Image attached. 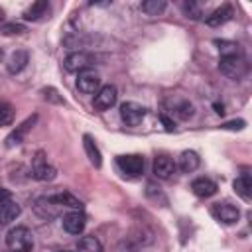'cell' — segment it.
Wrapping results in <instances>:
<instances>
[{"label": "cell", "mask_w": 252, "mask_h": 252, "mask_svg": "<svg viewBox=\"0 0 252 252\" xmlns=\"http://www.w3.org/2000/svg\"><path fill=\"white\" fill-rule=\"evenodd\" d=\"M6 246L12 252H32L33 248V234L26 226H14L6 234Z\"/></svg>", "instance_id": "6da1fadb"}, {"label": "cell", "mask_w": 252, "mask_h": 252, "mask_svg": "<svg viewBox=\"0 0 252 252\" xmlns=\"http://www.w3.org/2000/svg\"><path fill=\"white\" fill-rule=\"evenodd\" d=\"M219 69H220V73H222L226 79L238 81V79H242V77L248 73V63H246V59L238 53V55H230V57H220Z\"/></svg>", "instance_id": "7a4b0ae2"}, {"label": "cell", "mask_w": 252, "mask_h": 252, "mask_svg": "<svg viewBox=\"0 0 252 252\" xmlns=\"http://www.w3.org/2000/svg\"><path fill=\"white\" fill-rule=\"evenodd\" d=\"M118 169L128 177H138L144 173V158L138 154H126L116 159Z\"/></svg>", "instance_id": "3957f363"}, {"label": "cell", "mask_w": 252, "mask_h": 252, "mask_svg": "<svg viewBox=\"0 0 252 252\" xmlns=\"http://www.w3.org/2000/svg\"><path fill=\"white\" fill-rule=\"evenodd\" d=\"M211 215H213L219 222H222V224H234V222L240 219L238 207H234V205L228 203V201L215 203V205L211 207Z\"/></svg>", "instance_id": "277c9868"}, {"label": "cell", "mask_w": 252, "mask_h": 252, "mask_svg": "<svg viewBox=\"0 0 252 252\" xmlns=\"http://www.w3.org/2000/svg\"><path fill=\"white\" fill-rule=\"evenodd\" d=\"M30 175L35 181H51V179H55L57 169L47 163V159L43 158V152H37V156L33 158V165H32V173Z\"/></svg>", "instance_id": "5b68a950"}, {"label": "cell", "mask_w": 252, "mask_h": 252, "mask_svg": "<svg viewBox=\"0 0 252 252\" xmlns=\"http://www.w3.org/2000/svg\"><path fill=\"white\" fill-rule=\"evenodd\" d=\"M77 89L83 94H96V91L100 89V77L96 71L93 69H85L81 73H77Z\"/></svg>", "instance_id": "8992f818"}, {"label": "cell", "mask_w": 252, "mask_h": 252, "mask_svg": "<svg viewBox=\"0 0 252 252\" xmlns=\"http://www.w3.org/2000/svg\"><path fill=\"white\" fill-rule=\"evenodd\" d=\"M91 63H93V55L85 51H73L63 59V67L69 73H81L85 69H91Z\"/></svg>", "instance_id": "52a82bcc"}, {"label": "cell", "mask_w": 252, "mask_h": 252, "mask_svg": "<svg viewBox=\"0 0 252 252\" xmlns=\"http://www.w3.org/2000/svg\"><path fill=\"white\" fill-rule=\"evenodd\" d=\"M146 116V108L138 102H124L120 106V118L126 126H138Z\"/></svg>", "instance_id": "ba28073f"}, {"label": "cell", "mask_w": 252, "mask_h": 252, "mask_svg": "<svg viewBox=\"0 0 252 252\" xmlns=\"http://www.w3.org/2000/svg\"><path fill=\"white\" fill-rule=\"evenodd\" d=\"M177 165L173 161V158H169L167 154H159L154 158V163H152V171L158 179H169L173 173H175Z\"/></svg>", "instance_id": "9c48e42d"}, {"label": "cell", "mask_w": 252, "mask_h": 252, "mask_svg": "<svg viewBox=\"0 0 252 252\" xmlns=\"http://www.w3.org/2000/svg\"><path fill=\"white\" fill-rule=\"evenodd\" d=\"M116 98H118V91L114 85H104L96 91L94 94V108L96 110H108L116 104Z\"/></svg>", "instance_id": "30bf717a"}, {"label": "cell", "mask_w": 252, "mask_h": 252, "mask_svg": "<svg viewBox=\"0 0 252 252\" xmlns=\"http://www.w3.org/2000/svg\"><path fill=\"white\" fill-rule=\"evenodd\" d=\"M65 232L69 234H81L87 226V217L83 211H71L67 215H63V220H61Z\"/></svg>", "instance_id": "8fae6325"}, {"label": "cell", "mask_w": 252, "mask_h": 252, "mask_svg": "<svg viewBox=\"0 0 252 252\" xmlns=\"http://www.w3.org/2000/svg\"><path fill=\"white\" fill-rule=\"evenodd\" d=\"M35 120H37V116L33 114V116H30L28 120H24L20 126H16V130H12L8 136H6V148H14V146H20L22 142H24V138H26V134L32 130V126L35 124Z\"/></svg>", "instance_id": "7c38bea8"}, {"label": "cell", "mask_w": 252, "mask_h": 252, "mask_svg": "<svg viewBox=\"0 0 252 252\" xmlns=\"http://www.w3.org/2000/svg\"><path fill=\"white\" fill-rule=\"evenodd\" d=\"M33 211L41 217V219H55L63 209L53 201V197L49 195V197H41V199H37L35 203H33Z\"/></svg>", "instance_id": "4fadbf2b"}, {"label": "cell", "mask_w": 252, "mask_h": 252, "mask_svg": "<svg viewBox=\"0 0 252 252\" xmlns=\"http://www.w3.org/2000/svg\"><path fill=\"white\" fill-rule=\"evenodd\" d=\"M217 189H219V185H217L213 179H209V177H197V179L191 183V191H193V195L199 197V199H209V197H213V195L217 193Z\"/></svg>", "instance_id": "5bb4252c"}, {"label": "cell", "mask_w": 252, "mask_h": 252, "mask_svg": "<svg viewBox=\"0 0 252 252\" xmlns=\"http://www.w3.org/2000/svg\"><path fill=\"white\" fill-rule=\"evenodd\" d=\"M28 63H30V55H28V51H26V49H16V51L8 57V61H6V69H8L10 75H18V73H22V71L26 69Z\"/></svg>", "instance_id": "9a60e30c"}, {"label": "cell", "mask_w": 252, "mask_h": 252, "mask_svg": "<svg viewBox=\"0 0 252 252\" xmlns=\"http://www.w3.org/2000/svg\"><path fill=\"white\" fill-rule=\"evenodd\" d=\"M199 163H201V159H199V154L197 152H193V150H185V152H181L179 154V158H177V167L183 171V173H193L197 167H199Z\"/></svg>", "instance_id": "2e32d148"}, {"label": "cell", "mask_w": 252, "mask_h": 252, "mask_svg": "<svg viewBox=\"0 0 252 252\" xmlns=\"http://www.w3.org/2000/svg\"><path fill=\"white\" fill-rule=\"evenodd\" d=\"M20 213H22V207L16 201L8 199V201L0 203V226H6L12 220H16L20 217Z\"/></svg>", "instance_id": "e0dca14e"}, {"label": "cell", "mask_w": 252, "mask_h": 252, "mask_svg": "<svg viewBox=\"0 0 252 252\" xmlns=\"http://www.w3.org/2000/svg\"><path fill=\"white\" fill-rule=\"evenodd\" d=\"M230 18H232V8H230L228 4H222L220 8H217V10H213L209 16H205V24L211 26V28H217V26L226 24Z\"/></svg>", "instance_id": "ac0fdd59"}, {"label": "cell", "mask_w": 252, "mask_h": 252, "mask_svg": "<svg viewBox=\"0 0 252 252\" xmlns=\"http://www.w3.org/2000/svg\"><path fill=\"white\" fill-rule=\"evenodd\" d=\"M83 146H85V154H87L89 161H91L94 167H100V165H102L100 150H98V146L94 144V140H93L89 134H85V136H83Z\"/></svg>", "instance_id": "d6986e66"}, {"label": "cell", "mask_w": 252, "mask_h": 252, "mask_svg": "<svg viewBox=\"0 0 252 252\" xmlns=\"http://www.w3.org/2000/svg\"><path fill=\"white\" fill-rule=\"evenodd\" d=\"M232 187H234L236 195H240L244 201H250V199H252V181H250V175H248L246 171L240 173V175L234 179Z\"/></svg>", "instance_id": "ffe728a7"}, {"label": "cell", "mask_w": 252, "mask_h": 252, "mask_svg": "<svg viewBox=\"0 0 252 252\" xmlns=\"http://www.w3.org/2000/svg\"><path fill=\"white\" fill-rule=\"evenodd\" d=\"M53 197V201L61 207V209H73V211H81L83 209V203L75 197V195H71V193H67V191H61V193H55V195H51Z\"/></svg>", "instance_id": "44dd1931"}, {"label": "cell", "mask_w": 252, "mask_h": 252, "mask_svg": "<svg viewBox=\"0 0 252 252\" xmlns=\"http://www.w3.org/2000/svg\"><path fill=\"white\" fill-rule=\"evenodd\" d=\"M77 250H79V252H104L100 240H98L96 236H93V234L83 236V238L79 240V244H77Z\"/></svg>", "instance_id": "7402d4cb"}, {"label": "cell", "mask_w": 252, "mask_h": 252, "mask_svg": "<svg viewBox=\"0 0 252 252\" xmlns=\"http://www.w3.org/2000/svg\"><path fill=\"white\" fill-rule=\"evenodd\" d=\"M45 10H47V2H45V0H37V2H33V4L24 12V20H26V22H35V20H39V18L45 14Z\"/></svg>", "instance_id": "603a6c76"}, {"label": "cell", "mask_w": 252, "mask_h": 252, "mask_svg": "<svg viewBox=\"0 0 252 252\" xmlns=\"http://www.w3.org/2000/svg\"><path fill=\"white\" fill-rule=\"evenodd\" d=\"M140 8L146 16H159L167 8V4H165V0H144L140 4Z\"/></svg>", "instance_id": "cb8c5ba5"}, {"label": "cell", "mask_w": 252, "mask_h": 252, "mask_svg": "<svg viewBox=\"0 0 252 252\" xmlns=\"http://www.w3.org/2000/svg\"><path fill=\"white\" fill-rule=\"evenodd\" d=\"M215 45L219 47L220 57H230V55H238V53H240L238 43H234V41H226V39H215Z\"/></svg>", "instance_id": "d4e9b609"}, {"label": "cell", "mask_w": 252, "mask_h": 252, "mask_svg": "<svg viewBox=\"0 0 252 252\" xmlns=\"http://www.w3.org/2000/svg\"><path fill=\"white\" fill-rule=\"evenodd\" d=\"M14 106L10 102H0V126H10L14 122Z\"/></svg>", "instance_id": "484cf974"}, {"label": "cell", "mask_w": 252, "mask_h": 252, "mask_svg": "<svg viewBox=\"0 0 252 252\" xmlns=\"http://www.w3.org/2000/svg\"><path fill=\"white\" fill-rule=\"evenodd\" d=\"M41 94H43V100H47V102H53V104H63L65 102L63 96L53 87H43L41 89Z\"/></svg>", "instance_id": "4316f807"}, {"label": "cell", "mask_w": 252, "mask_h": 252, "mask_svg": "<svg viewBox=\"0 0 252 252\" xmlns=\"http://www.w3.org/2000/svg\"><path fill=\"white\" fill-rule=\"evenodd\" d=\"M193 112H195V108H193V104H191V102H187V100H183L181 104H177V106H175V114H177L181 120L191 118V116H193Z\"/></svg>", "instance_id": "83f0119b"}, {"label": "cell", "mask_w": 252, "mask_h": 252, "mask_svg": "<svg viewBox=\"0 0 252 252\" xmlns=\"http://www.w3.org/2000/svg\"><path fill=\"white\" fill-rule=\"evenodd\" d=\"M183 12H185V16L191 18V20H199V18H201V10H199V6H197L195 2H185V4H183Z\"/></svg>", "instance_id": "f1b7e54d"}, {"label": "cell", "mask_w": 252, "mask_h": 252, "mask_svg": "<svg viewBox=\"0 0 252 252\" xmlns=\"http://www.w3.org/2000/svg\"><path fill=\"white\" fill-rule=\"evenodd\" d=\"M24 32H26V26H22V24H16V22H12V24H4V26H2V33H4V35L24 33Z\"/></svg>", "instance_id": "f546056e"}, {"label": "cell", "mask_w": 252, "mask_h": 252, "mask_svg": "<svg viewBox=\"0 0 252 252\" xmlns=\"http://www.w3.org/2000/svg\"><path fill=\"white\" fill-rule=\"evenodd\" d=\"M244 126H246L244 120H230V122L220 124V128H224V130H242Z\"/></svg>", "instance_id": "4dcf8cb0"}, {"label": "cell", "mask_w": 252, "mask_h": 252, "mask_svg": "<svg viewBox=\"0 0 252 252\" xmlns=\"http://www.w3.org/2000/svg\"><path fill=\"white\" fill-rule=\"evenodd\" d=\"M116 252H138V246H134L132 242H122V244L116 248Z\"/></svg>", "instance_id": "1f68e13d"}, {"label": "cell", "mask_w": 252, "mask_h": 252, "mask_svg": "<svg viewBox=\"0 0 252 252\" xmlns=\"http://www.w3.org/2000/svg\"><path fill=\"white\" fill-rule=\"evenodd\" d=\"M159 118H161V122L165 124V130H173V128H175V126H173V122H171V120H169V118H167L165 114H161Z\"/></svg>", "instance_id": "d6a6232c"}, {"label": "cell", "mask_w": 252, "mask_h": 252, "mask_svg": "<svg viewBox=\"0 0 252 252\" xmlns=\"http://www.w3.org/2000/svg\"><path fill=\"white\" fill-rule=\"evenodd\" d=\"M8 199H10V191L8 189H0V203H4Z\"/></svg>", "instance_id": "836d02e7"}, {"label": "cell", "mask_w": 252, "mask_h": 252, "mask_svg": "<svg viewBox=\"0 0 252 252\" xmlns=\"http://www.w3.org/2000/svg\"><path fill=\"white\" fill-rule=\"evenodd\" d=\"M215 112H217V114H222V112H224L222 104H215Z\"/></svg>", "instance_id": "e575fe53"}, {"label": "cell", "mask_w": 252, "mask_h": 252, "mask_svg": "<svg viewBox=\"0 0 252 252\" xmlns=\"http://www.w3.org/2000/svg\"><path fill=\"white\" fill-rule=\"evenodd\" d=\"M2 22H4V10L0 8V24H2Z\"/></svg>", "instance_id": "d590c367"}, {"label": "cell", "mask_w": 252, "mask_h": 252, "mask_svg": "<svg viewBox=\"0 0 252 252\" xmlns=\"http://www.w3.org/2000/svg\"><path fill=\"white\" fill-rule=\"evenodd\" d=\"M2 59H4V51L0 49V61H2Z\"/></svg>", "instance_id": "8d00e7d4"}, {"label": "cell", "mask_w": 252, "mask_h": 252, "mask_svg": "<svg viewBox=\"0 0 252 252\" xmlns=\"http://www.w3.org/2000/svg\"><path fill=\"white\" fill-rule=\"evenodd\" d=\"M61 252H71V250H61Z\"/></svg>", "instance_id": "74e56055"}]
</instances>
